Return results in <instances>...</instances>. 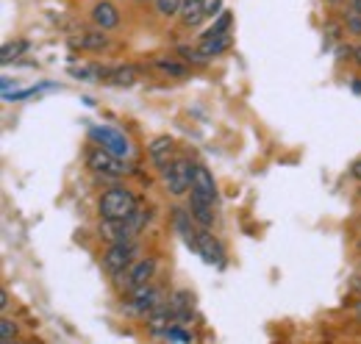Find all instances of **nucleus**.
Returning a JSON list of instances; mask_svg holds the SVG:
<instances>
[{"label":"nucleus","mask_w":361,"mask_h":344,"mask_svg":"<svg viewBox=\"0 0 361 344\" xmlns=\"http://www.w3.org/2000/svg\"><path fill=\"white\" fill-rule=\"evenodd\" d=\"M167 302V292L164 289H159V286H153V283H147V286H139L134 292H128L126 295V300H123V311L128 314V317H150L156 308H161Z\"/></svg>","instance_id":"f257e3e1"},{"label":"nucleus","mask_w":361,"mask_h":344,"mask_svg":"<svg viewBox=\"0 0 361 344\" xmlns=\"http://www.w3.org/2000/svg\"><path fill=\"white\" fill-rule=\"evenodd\" d=\"M136 195L131 189H126V186H111V189H106L103 192V197H100V216L103 219H126V216H131L136 211Z\"/></svg>","instance_id":"f03ea898"},{"label":"nucleus","mask_w":361,"mask_h":344,"mask_svg":"<svg viewBox=\"0 0 361 344\" xmlns=\"http://www.w3.org/2000/svg\"><path fill=\"white\" fill-rule=\"evenodd\" d=\"M192 172H195V164L189 161V159H173L164 170H161V183H164V189L173 195V197H183V195H189V189H192Z\"/></svg>","instance_id":"7ed1b4c3"},{"label":"nucleus","mask_w":361,"mask_h":344,"mask_svg":"<svg viewBox=\"0 0 361 344\" xmlns=\"http://www.w3.org/2000/svg\"><path fill=\"white\" fill-rule=\"evenodd\" d=\"M153 275H156V261H153V258H139V261H134L126 272L114 275V283H117V289H120L123 295H128V292H134L139 286L153 283Z\"/></svg>","instance_id":"20e7f679"},{"label":"nucleus","mask_w":361,"mask_h":344,"mask_svg":"<svg viewBox=\"0 0 361 344\" xmlns=\"http://www.w3.org/2000/svg\"><path fill=\"white\" fill-rule=\"evenodd\" d=\"M87 164H90V170L94 172V175H100V178H120V175L128 172L126 159L109 153V150L100 147V145L90 147V153H87Z\"/></svg>","instance_id":"39448f33"},{"label":"nucleus","mask_w":361,"mask_h":344,"mask_svg":"<svg viewBox=\"0 0 361 344\" xmlns=\"http://www.w3.org/2000/svg\"><path fill=\"white\" fill-rule=\"evenodd\" d=\"M90 136L100 147H106L109 153H114V156H120V159H131V156H134L131 142H128L126 133H120V130L109 128V125H92Z\"/></svg>","instance_id":"423d86ee"},{"label":"nucleus","mask_w":361,"mask_h":344,"mask_svg":"<svg viewBox=\"0 0 361 344\" xmlns=\"http://www.w3.org/2000/svg\"><path fill=\"white\" fill-rule=\"evenodd\" d=\"M136 256H139L136 242H114V245H109L106 253H103V266H106L111 275H120V272H126V269L134 264Z\"/></svg>","instance_id":"0eeeda50"},{"label":"nucleus","mask_w":361,"mask_h":344,"mask_svg":"<svg viewBox=\"0 0 361 344\" xmlns=\"http://www.w3.org/2000/svg\"><path fill=\"white\" fill-rule=\"evenodd\" d=\"M97 233H100V239H106L109 245H114V242H136V236H139L134 231V225L128 222V216H126V219H103V216H100Z\"/></svg>","instance_id":"6e6552de"},{"label":"nucleus","mask_w":361,"mask_h":344,"mask_svg":"<svg viewBox=\"0 0 361 344\" xmlns=\"http://www.w3.org/2000/svg\"><path fill=\"white\" fill-rule=\"evenodd\" d=\"M195 253H200V256L206 258L209 264H223V258H226V250H223V245L209 233V228H197V236H195Z\"/></svg>","instance_id":"1a4fd4ad"},{"label":"nucleus","mask_w":361,"mask_h":344,"mask_svg":"<svg viewBox=\"0 0 361 344\" xmlns=\"http://www.w3.org/2000/svg\"><path fill=\"white\" fill-rule=\"evenodd\" d=\"M197 47L209 56V59H217V56H223L228 47H231V31H220V28H209L203 37H200V42Z\"/></svg>","instance_id":"9d476101"},{"label":"nucleus","mask_w":361,"mask_h":344,"mask_svg":"<svg viewBox=\"0 0 361 344\" xmlns=\"http://www.w3.org/2000/svg\"><path fill=\"white\" fill-rule=\"evenodd\" d=\"M189 192H197V195H203L206 200L217 203V180H214V175H212V170H209L206 164H195L192 189H189Z\"/></svg>","instance_id":"9b49d317"},{"label":"nucleus","mask_w":361,"mask_h":344,"mask_svg":"<svg viewBox=\"0 0 361 344\" xmlns=\"http://www.w3.org/2000/svg\"><path fill=\"white\" fill-rule=\"evenodd\" d=\"M147 153H150V161H153L159 170H164V167L176 159V142H173L170 136H156V139L150 142Z\"/></svg>","instance_id":"f8f14e48"},{"label":"nucleus","mask_w":361,"mask_h":344,"mask_svg":"<svg viewBox=\"0 0 361 344\" xmlns=\"http://www.w3.org/2000/svg\"><path fill=\"white\" fill-rule=\"evenodd\" d=\"M92 23H94L97 28H103V31H114V28L120 25V11H117V6L109 3V0L94 3V8H92Z\"/></svg>","instance_id":"ddd939ff"},{"label":"nucleus","mask_w":361,"mask_h":344,"mask_svg":"<svg viewBox=\"0 0 361 344\" xmlns=\"http://www.w3.org/2000/svg\"><path fill=\"white\" fill-rule=\"evenodd\" d=\"M189 211H192L197 225H203V228H212L214 225V203L206 200L203 195L189 192Z\"/></svg>","instance_id":"4468645a"},{"label":"nucleus","mask_w":361,"mask_h":344,"mask_svg":"<svg viewBox=\"0 0 361 344\" xmlns=\"http://www.w3.org/2000/svg\"><path fill=\"white\" fill-rule=\"evenodd\" d=\"M178 17L186 28H197V25L206 20V6H203V0H183Z\"/></svg>","instance_id":"2eb2a0df"},{"label":"nucleus","mask_w":361,"mask_h":344,"mask_svg":"<svg viewBox=\"0 0 361 344\" xmlns=\"http://www.w3.org/2000/svg\"><path fill=\"white\" fill-rule=\"evenodd\" d=\"M73 44L75 47H84V50H103V47H109V37H106L103 28H97V31L81 34L78 39H73Z\"/></svg>","instance_id":"dca6fc26"},{"label":"nucleus","mask_w":361,"mask_h":344,"mask_svg":"<svg viewBox=\"0 0 361 344\" xmlns=\"http://www.w3.org/2000/svg\"><path fill=\"white\" fill-rule=\"evenodd\" d=\"M136 81H139V70L136 67H114L106 75V84L114 86H134Z\"/></svg>","instance_id":"f3484780"},{"label":"nucleus","mask_w":361,"mask_h":344,"mask_svg":"<svg viewBox=\"0 0 361 344\" xmlns=\"http://www.w3.org/2000/svg\"><path fill=\"white\" fill-rule=\"evenodd\" d=\"M153 67L156 70H161L164 75H170V78H186L189 75V70L178 64V61H167V59H153Z\"/></svg>","instance_id":"a211bd4d"},{"label":"nucleus","mask_w":361,"mask_h":344,"mask_svg":"<svg viewBox=\"0 0 361 344\" xmlns=\"http://www.w3.org/2000/svg\"><path fill=\"white\" fill-rule=\"evenodd\" d=\"M161 342H192L195 336H192V331L186 328V325H180V322H176V325H170L161 336H159Z\"/></svg>","instance_id":"6ab92c4d"},{"label":"nucleus","mask_w":361,"mask_h":344,"mask_svg":"<svg viewBox=\"0 0 361 344\" xmlns=\"http://www.w3.org/2000/svg\"><path fill=\"white\" fill-rule=\"evenodd\" d=\"M178 56H183V61L186 64H195V67H203L209 61V56L200 47H178Z\"/></svg>","instance_id":"aec40b11"},{"label":"nucleus","mask_w":361,"mask_h":344,"mask_svg":"<svg viewBox=\"0 0 361 344\" xmlns=\"http://www.w3.org/2000/svg\"><path fill=\"white\" fill-rule=\"evenodd\" d=\"M342 23H345V28H348V31H350L353 37H361V11H356V8L345 11Z\"/></svg>","instance_id":"412c9836"},{"label":"nucleus","mask_w":361,"mask_h":344,"mask_svg":"<svg viewBox=\"0 0 361 344\" xmlns=\"http://www.w3.org/2000/svg\"><path fill=\"white\" fill-rule=\"evenodd\" d=\"M0 339L6 344H11L17 339V322H14V319H8V317L0 319Z\"/></svg>","instance_id":"4be33fe9"},{"label":"nucleus","mask_w":361,"mask_h":344,"mask_svg":"<svg viewBox=\"0 0 361 344\" xmlns=\"http://www.w3.org/2000/svg\"><path fill=\"white\" fill-rule=\"evenodd\" d=\"M180 3L183 0H156V8H159L161 17H176L180 11Z\"/></svg>","instance_id":"5701e85b"},{"label":"nucleus","mask_w":361,"mask_h":344,"mask_svg":"<svg viewBox=\"0 0 361 344\" xmlns=\"http://www.w3.org/2000/svg\"><path fill=\"white\" fill-rule=\"evenodd\" d=\"M28 50V42H17V44H6L3 47V61L8 64V61H14L20 53H25Z\"/></svg>","instance_id":"b1692460"},{"label":"nucleus","mask_w":361,"mask_h":344,"mask_svg":"<svg viewBox=\"0 0 361 344\" xmlns=\"http://www.w3.org/2000/svg\"><path fill=\"white\" fill-rule=\"evenodd\" d=\"M206 6V17H217L223 11V0H203Z\"/></svg>","instance_id":"393cba45"},{"label":"nucleus","mask_w":361,"mask_h":344,"mask_svg":"<svg viewBox=\"0 0 361 344\" xmlns=\"http://www.w3.org/2000/svg\"><path fill=\"white\" fill-rule=\"evenodd\" d=\"M0 308H3V311H6V308H8V292H6V289H3V292H0Z\"/></svg>","instance_id":"a878e982"},{"label":"nucleus","mask_w":361,"mask_h":344,"mask_svg":"<svg viewBox=\"0 0 361 344\" xmlns=\"http://www.w3.org/2000/svg\"><path fill=\"white\" fill-rule=\"evenodd\" d=\"M350 175H353L356 180H361V159L356 161V164H353V170H350Z\"/></svg>","instance_id":"bb28decb"},{"label":"nucleus","mask_w":361,"mask_h":344,"mask_svg":"<svg viewBox=\"0 0 361 344\" xmlns=\"http://www.w3.org/2000/svg\"><path fill=\"white\" fill-rule=\"evenodd\" d=\"M353 56H356V64H361V44L359 47H353Z\"/></svg>","instance_id":"cd10ccee"},{"label":"nucleus","mask_w":361,"mask_h":344,"mask_svg":"<svg viewBox=\"0 0 361 344\" xmlns=\"http://www.w3.org/2000/svg\"><path fill=\"white\" fill-rule=\"evenodd\" d=\"M353 311H356V317H359V319H361V300L356 302V305H353Z\"/></svg>","instance_id":"c85d7f7f"},{"label":"nucleus","mask_w":361,"mask_h":344,"mask_svg":"<svg viewBox=\"0 0 361 344\" xmlns=\"http://www.w3.org/2000/svg\"><path fill=\"white\" fill-rule=\"evenodd\" d=\"M353 89H356V92H361V78H356V84H353Z\"/></svg>","instance_id":"c756f323"},{"label":"nucleus","mask_w":361,"mask_h":344,"mask_svg":"<svg viewBox=\"0 0 361 344\" xmlns=\"http://www.w3.org/2000/svg\"><path fill=\"white\" fill-rule=\"evenodd\" d=\"M328 3H334V6H339V3H345V0H328Z\"/></svg>","instance_id":"7c9ffc66"},{"label":"nucleus","mask_w":361,"mask_h":344,"mask_svg":"<svg viewBox=\"0 0 361 344\" xmlns=\"http://www.w3.org/2000/svg\"><path fill=\"white\" fill-rule=\"evenodd\" d=\"M359 250H361V236H359Z\"/></svg>","instance_id":"2f4dec72"},{"label":"nucleus","mask_w":361,"mask_h":344,"mask_svg":"<svg viewBox=\"0 0 361 344\" xmlns=\"http://www.w3.org/2000/svg\"><path fill=\"white\" fill-rule=\"evenodd\" d=\"M134 3H145V0H134Z\"/></svg>","instance_id":"473e14b6"}]
</instances>
